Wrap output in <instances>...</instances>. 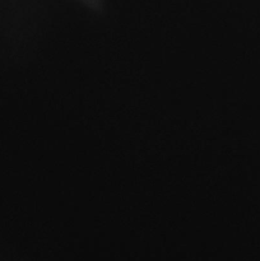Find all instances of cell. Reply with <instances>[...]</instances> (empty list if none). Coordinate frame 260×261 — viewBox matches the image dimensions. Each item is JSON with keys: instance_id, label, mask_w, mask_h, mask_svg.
I'll use <instances>...</instances> for the list:
<instances>
[{"instance_id": "1", "label": "cell", "mask_w": 260, "mask_h": 261, "mask_svg": "<svg viewBox=\"0 0 260 261\" xmlns=\"http://www.w3.org/2000/svg\"><path fill=\"white\" fill-rule=\"evenodd\" d=\"M82 4L86 5L88 9L92 12L97 13V14H102L105 12V2L103 0H78Z\"/></svg>"}]
</instances>
